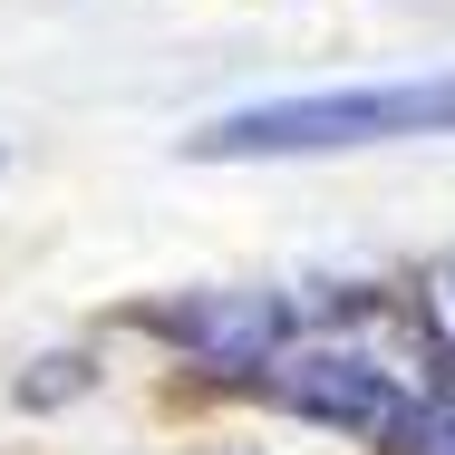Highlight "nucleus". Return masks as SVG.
Returning <instances> with one entry per match:
<instances>
[{
    "label": "nucleus",
    "mask_w": 455,
    "mask_h": 455,
    "mask_svg": "<svg viewBox=\"0 0 455 455\" xmlns=\"http://www.w3.org/2000/svg\"><path fill=\"white\" fill-rule=\"evenodd\" d=\"M455 126V68L407 88H330V97H272L243 116H213L184 136V156H330V146H387V136H446Z\"/></svg>",
    "instance_id": "1"
},
{
    "label": "nucleus",
    "mask_w": 455,
    "mask_h": 455,
    "mask_svg": "<svg viewBox=\"0 0 455 455\" xmlns=\"http://www.w3.org/2000/svg\"><path fill=\"white\" fill-rule=\"evenodd\" d=\"M272 397H281V407H300V417H320V427H349V436H387V427L407 417L397 378L368 368V359H349V349L281 359V368H272Z\"/></svg>",
    "instance_id": "2"
},
{
    "label": "nucleus",
    "mask_w": 455,
    "mask_h": 455,
    "mask_svg": "<svg viewBox=\"0 0 455 455\" xmlns=\"http://www.w3.org/2000/svg\"><path fill=\"white\" fill-rule=\"evenodd\" d=\"M165 330H175L184 349H204L213 368H262V359L281 349V300H262V291L184 300V310H165Z\"/></svg>",
    "instance_id": "3"
},
{
    "label": "nucleus",
    "mask_w": 455,
    "mask_h": 455,
    "mask_svg": "<svg viewBox=\"0 0 455 455\" xmlns=\"http://www.w3.org/2000/svg\"><path fill=\"white\" fill-rule=\"evenodd\" d=\"M387 446H397V455H455V397H427V407H407V417L387 427Z\"/></svg>",
    "instance_id": "4"
}]
</instances>
